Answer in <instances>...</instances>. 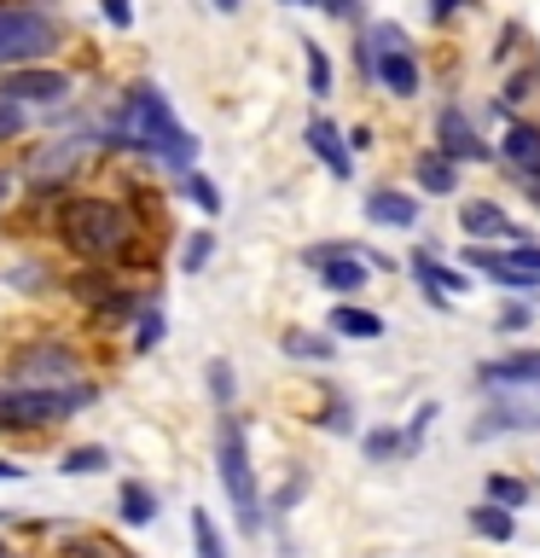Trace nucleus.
<instances>
[{"instance_id": "aec40b11", "label": "nucleus", "mask_w": 540, "mask_h": 558, "mask_svg": "<svg viewBox=\"0 0 540 558\" xmlns=\"http://www.w3.org/2000/svg\"><path fill=\"white\" fill-rule=\"evenodd\" d=\"M116 518L128 523V530H146V523L157 518V488H146V483H122V495H116Z\"/></svg>"}, {"instance_id": "bb28decb", "label": "nucleus", "mask_w": 540, "mask_h": 558, "mask_svg": "<svg viewBox=\"0 0 540 558\" xmlns=\"http://www.w3.org/2000/svg\"><path fill=\"white\" fill-rule=\"evenodd\" d=\"M204 384H209V401H216L221 413H233V396H238L233 366H226V361H209V366H204Z\"/></svg>"}, {"instance_id": "4468645a", "label": "nucleus", "mask_w": 540, "mask_h": 558, "mask_svg": "<svg viewBox=\"0 0 540 558\" xmlns=\"http://www.w3.org/2000/svg\"><path fill=\"white\" fill-rule=\"evenodd\" d=\"M366 221L372 227H413L418 198H407V192H395V186H378V192H366Z\"/></svg>"}, {"instance_id": "37998d69", "label": "nucleus", "mask_w": 540, "mask_h": 558, "mask_svg": "<svg viewBox=\"0 0 540 558\" xmlns=\"http://www.w3.org/2000/svg\"><path fill=\"white\" fill-rule=\"evenodd\" d=\"M29 477V465H17V460H0V483H24Z\"/></svg>"}, {"instance_id": "4be33fe9", "label": "nucleus", "mask_w": 540, "mask_h": 558, "mask_svg": "<svg viewBox=\"0 0 540 558\" xmlns=\"http://www.w3.org/2000/svg\"><path fill=\"white\" fill-rule=\"evenodd\" d=\"M163 338H169V314L157 308V303H146V308L134 314V338H128V343H134V355H151V349L163 343Z\"/></svg>"}, {"instance_id": "c85d7f7f", "label": "nucleus", "mask_w": 540, "mask_h": 558, "mask_svg": "<svg viewBox=\"0 0 540 558\" xmlns=\"http://www.w3.org/2000/svg\"><path fill=\"white\" fill-rule=\"evenodd\" d=\"M303 64H308V94L326 99L331 94V59H326V47L320 41H303Z\"/></svg>"}, {"instance_id": "412c9836", "label": "nucleus", "mask_w": 540, "mask_h": 558, "mask_svg": "<svg viewBox=\"0 0 540 558\" xmlns=\"http://www.w3.org/2000/svg\"><path fill=\"white\" fill-rule=\"evenodd\" d=\"M505 163L540 169V122H512V129H505Z\"/></svg>"}, {"instance_id": "ddd939ff", "label": "nucleus", "mask_w": 540, "mask_h": 558, "mask_svg": "<svg viewBox=\"0 0 540 558\" xmlns=\"http://www.w3.org/2000/svg\"><path fill=\"white\" fill-rule=\"evenodd\" d=\"M413 274H418V286H425V296H430L435 308H442V291H447V296H465V291H470V279H465L459 268H447L435 251H413Z\"/></svg>"}, {"instance_id": "1a4fd4ad", "label": "nucleus", "mask_w": 540, "mask_h": 558, "mask_svg": "<svg viewBox=\"0 0 540 558\" xmlns=\"http://www.w3.org/2000/svg\"><path fill=\"white\" fill-rule=\"evenodd\" d=\"M435 146H442L453 163H488V146L477 140V129H470V117L459 105H442V117H435Z\"/></svg>"}, {"instance_id": "c9c22d12", "label": "nucleus", "mask_w": 540, "mask_h": 558, "mask_svg": "<svg viewBox=\"0 0 540 558\" xmlns=\"http://www.w3.org/2000/svg\"><path fill=\"white\" fill-rule=\"evenodd\" d=\"M12 286H17V291H41V286H52V274H47V268H29V262H24V268H12Z\"/></svg>"}, {"instance_id": "423d86ee", "label": "nucleus", "mask_w": 540, "mask_h": 558, "mask_svg": "<svg viewBox=\"0 0 540 558\" xmlns=\"http://www.w3.org/2000/svg\"><path fill=\"white\" fill-rule=\"evenodd\" d=\"M59 41H64V24L47 7H17V0H0V70L47 59V52H59Z\"/></svg>"}, {"instance_id": "20e7f679", "label": "nucleus", "mask_w": 540, "mask_h": 558, "mask_svg": "<svg viewBox=\"0 0 540 558\" xmlns=\"http://www.w3.org/2000/svg\"><path fill=\"white\" fill-rule=\"evenodd\" d=\"M216 471L226 488V506H233V523L244 535H261V488H256V465H250V442H244V425L233 413H221L216 425Z\"/></svg>"}, {"instance_id": "e433bc0d", "label": "nucleus", "mask_w": 540, "mask_h": 558, "mask_svg": "<svg viewBox=\"0 0 540 558\" xmlns=\"http://www.w3.org/2000/svg\"><path fill=\"white\" fill-rule=\"evenodd\" d=\"M99 12H105V24H111V29H128V24H134V7H128V0H99Z\"/></svg>"}, {"instance_id": "4c0bfd02", "label": "nucleus", "mask_w": 540, "mask_h": 558, "mask_svg": "<svg viewBox=\"0 0 540 558\" xmlns=\"http://www.w3.org/2000/svg\"><path fill=\"white\" fill-rule=\"evenodd\" d=\"M320 425H326V430H338V436H343V430H355V413H348V408H343V401H331V408L320 413Z\"/></svg>"}, {"instance_id": "49530a36", "label": "nucleus", "mask_w": 540, "mask_h": 558, "mask_svg": "<svg viewBox=\"0 0 540 558\" xmlns=\"http://www.w3.org/2000/svg\"><path fill=\"white\" fill-rule=\"evenodd\" d=\"M279 7H314V0H279Z\"/></svg>"}, {"instance_id": "9b49d317", "label": "nucleus", "mask_w": 540, "mask_h": 558, "mask_svg": "<svg viewBox=\"0 0 540 558\" xmlns=\"http://www.w3.org/2000/svg\"><path fill=\"white\" fill-rule=\"evenodd\" d=\"M303 140H308V151L320 157V163H326L331 174H338V181H348V174H355V151H348V140L338 134V122H326V117H308Z\"/></svg>"}, {"instance_id": "473e14b6", "label": "nucleus", "mask_w": 540, "mask_h": 558, "mask_svg": "<svg viewBox=\"0 0 540 558\" xmlns=\"http://www.w3.org/2000/svg\"><path fill=\"white\" fill-rule=\"evenodd\" d=\"M529 87H540V70H523V76L505 82V99H500V111H512V105L529 99Z\"/></svg>"}, {"instance_id": "cd10ccee", "label": "nucleus", "mask_w": 540, "mask_h": 558, "mask_svg": "<svg viewBox=\"0 0 540 558\" xmlns=\"http://www.w3.org/2000/svg\"><path fill=\"white\" fill-rule=\"evenodd\" d=\"M209 256H216V233H209V227L186 233V244H181V274H204Z\"/></svg>"}, {"instance_id": "f704fd0d", "label": "nucleus", "mask_w": 540, "mask_h": 558, "mask_svg": "<svg viewBox=\"0 0 540 558\" xmlns=\"http://www.w3.org/2000/svg\"><path fill=\"white\" fill-rule=\"evenodd\" d=\"M303 495H308V477H303V471H296V477H291L285 488H279V495H273V512H291V506L303 500Z\"/></svg>"}, {"instance_id": "b1692460", "label": "nucleus", "mask_w": 540, "mask_h": 558, "mask_svg": "<svg viewBox=\"0 0 540 558\" xmlns=\"http://www.w3.org/2000/svg\"><path fill=\"white\" fill-rule=\"evenodd\" d=\"M407 430H366V460H372V465H383V460H407Z\"/></svg>"}, {"instance_id": "dca6fc26", "label": "nucleus", "mask_w": 540, "mask_h": 558, "mask_svg": "<svg viewBox=\"0 0 540 558\" xmlns=\"http://www.w3.org/2000/svg\"><path fill=\"white\" fill-rule=\"evenodd\" d=\"M505 430H540V413H535V408H512V401H500V408H488L477 425H470V436H477V442H488V436H505Z\"/></svg>"}, {"instance_id": "6e6552de", "label": "nucleus", "mask_w": 540, "mask_h": 558, "mask_svg": "<svg viewBox=\"0 0 540 558\" xmlns=\"http://www.w3.org/2000/svg\"><path fill=\"white\" fill-rule=\"evenodd\" d=\"M76 373H82V355L59 338H35L12 355V378H24V384H64Z\"/></svg>"}, {"instance_id": "79ce46f5", "label": "nucleus", "mask_w": 540, "mask_h": 558, "mask_svg": "<svg viewBox=\"0 0 540 558\" xmlns=\"http://www.w3.org/2000/svg\"><path fill=\"white\" fill-rule=\"evenodd\" d=\"M465 7H477V0H430V17H435V24H447V17L465 12Z\"/></svg>"}, {"instance_id": "0eeeda50", "label": "nucleus", "mask_w": 540, "mask_h": 558, "mask_svg": "<svg viewBox=\"0 0 540 558\" xmlns=\"http://www.w3.org/2000/svg\"><path fill=\"white\" fill-rule=\"evenodd\" d=\"M70 94H76V76H70V70H52L47 59L0 70V99H17V105H64Z\"/></svg>"}, {"instance_id": "c756f323", "label": "nucleus", "mask_w": 540, "mask_h": 558, "mask_svg": "<svg viewBox=\"0 0 540 558\" xmlns=\"http://www.w3.org/2000/svg\"><path fill=\"white\" fill-rule=\"evenodd\" d=\"M181 192H186V198L204 209V216H221V192H216V181H209V174L186 169V174H181Z\"/></svg>"}, {"instance_id": "ea45409f", "label": "nucleus", "mask_w": 540, "mask_h": 558, "mask_svg": "<svg viewBox=\"0 0 540 558\" xmlns=\"http://www.w3.org/2000/svg\"><path fill=\"white\" fill-rule=\"evenodd\" d=\"M505 256H512L517 268H529V274H540V244H529V239H523V244H512V251H505Z\"/></svg>"}, {"instance_id": "7c9ffc66", "label": "nucleus", "mask_w": 540, "mask_h": 558, "mask_svg": "<svg viewBox=\"0 0 540 558\" xmlns=\"http://www.w3.org/2000/svg\"><path fill=\"white\" fill-rule=\"evenodd\" d=\"M482 495H488V500H500V506H512V512H517V506H529V483L500 477V471H494V477L482 483Z\"/></svg>"}, {"instance_id": "a19ab883", "label": "nucleus", "mask_w": 540, "mask_h": 558, "mask_svg": "<svg viewBox=\"0 0 540 558\" xmlns=\"http://www.w3.org/2000/svg\"><path fill=\"white\" fill-rule=\"evenodd\" d=\"M529 320H535V308H529V303H512V308L500 314V331H523Z\"/></svg>"}, {"instance_id": "6ab92c4d", "label": "nucleus", "mask_w": 540, "mask_h": 558, "mask_svg": "<svg viewBox=\"0 0 540 558\" xmlns=\"http://www.w3.org/2000/svg\"><path fill=\"white\" fill-rule=\"evenodd\" d=\"M470 530H477L482 541H512L517 535V518H512V506H500V500H482V506H470Z\"/></svg>"}, {"instance_id": "a18cd8bd", "label": "nucleus", "mask_w": 540, "mask_h": 558, "mask_svg": "<svg viewBox=\"0 0 540 558\" xmlns=\"http://www.w3.org/2000/svg\"><path fill=\"white\" fill-rule=\"evenodd\" d=\"M209 7H216V12H238L244 0H209Z\"/></svg>"}, {"instance_id": "393cba45", "label": "nucleus", "mask_w": 540, "mask_h": 558, "mask_svg": "<svg viewBox=\"0 0 540 558\" xmlns=\"http://www.w3.org/2000/svg\"><path fill=\"white\" fill-rule=\"evenodd\" d=\"M105 465H111V453H105L99 442H87V448H70L64 460H59V471H64V477H99Z\"/></svg>"}, {"instance_id": "f8f14e48", "label": "nucleus", "mask_w": 540, "mask_h": 558, "mask_svg": "<svg viewBox=\"0 0 540 558\" xmlns=\"http://www.w3.org/2000/svg\"><path fill=\"white\" fill-rule=\"evenodd\" d=\"M465 262H470V274H488V279H494V286H505V291H540V274H529V268H517L512 256L488 251V244H477V239H470V251H465Z\"/></svg>"}, {"instance_id": "39448f33", "label": "nucleus", "mask_w": 540, "mask_h": 558, "mask_svg": "<svg viewBox=\"0 0 540 558\" xmlns=\"http://www.w3.org/2000/svg\"><path fill=\"white\" fill-rule=\"evenodd\" d=\"M360 70L383 87V94H395V99H413L418 82H425V76H418L413 47H407V29L390 24V17L366 24V35H360Z\"/></svg>"}, {"instance_id": "58836bf2", "label": "nucleus", "mask_w": 540, "mask_h": 558, "mask_svg": "<svg viewBox=\"0 0 540 558\" xmlns=\"http://www.w3.org/2000/svg\"><path fill=\"white\" fill-rule=\"evenodd\" d=\"M326 17H338V24H348V17H360V0H314Z\"/></svg>"}, {"instance_id": "5701e85b", "label": "nucleus", "mask_w": 540, "mask_h": 558, "mask_svg": "<svg viewBox=\"0 0 540 558\" xmlns=\"http://www.w3.org/2000/svg\"><path fill=\"white\" fill-rule=\"evenodd\" d=\"M192 553L198 558H226V541H221L216 518H209L204 506H192Z\"/></svg>"}, {"instance_id": "c03bdc74", "label": "nucleus", "mask_w": 540, "mask_h": 558, "mask_svg": "<svg viewBox=\"0 0 540 558\" xmlns=\"http://www.w3.org/2000/svg\"><path fill=\"white\" fill-rule=\"evenodd\" d=\"M12 192H17V174H7V169H0V209L12 204Z\"/></svg>"}, {"instance_id": "72a5a7b5", "label": "nucleus", "mask_w": 540, "mask_h": 558, "mask_svg": "<svg viewBox=\"0 0 540 558\" xmlns=\"http://www.w3.org/2000/svg\"><path fill=\"white\" fill-rule=\"evenodd\" d=\"M435 413H442V408H435V401H425V408L407 418V448H413V453H418V442H425V430H430V418H435Z\"/></svg>"}, {"instance_id": "f03ea898", "label": "nucleus", "mask_w": 540, "mask_h": 558, "mask_svg": "<svg viewBox=\"0 0 540 558\" xmlns=\"http://www.w3.org/2000/svg\"><path fill=\"white\" fill-rule=\"evenodd\" d=\"M134 209L122 198H105V192H70V198H59V209H52V239L64 244L70 256L82 262H116L134 251Z\"/></svg>"}, {"instance_id": "9d476101", "label": "nucleus", "mask_w": 540, "mask_h": 558, "mask_svg": "<svg viewBox=\"0 0 540 558\" xmlns=\"http://www.w3.org/2000/svg\"><path fill=\"white\" fill-rule=\"evenodd\" d=\"M459 233H470V239H512V244H523L529 233H523V227L505 216V209L494 204V198H470V204H459Z\"/></svg>"}, {"instance_id": "f3484780", "label": "nucleus", "mask_w": 540, "mask_h": 558, "mask_svg": "<svg viewBox=\"0 0 540 558\" xmlns=\"http://www.w3.org/2000/svg\"><path fill=\"white\" fill-rule=\"evenodd\" d=\"M477 378L482 384H540V349H523V355H505V361H482Z\"/></svg>"}, {"instance_id": "2eb2a0df", "label": "nucleus", "mask_w": 540, "mask_h": 558, "mask_svg": "<svg viewBox=\"0 0 540 558\" xmlns=\"http://www.w3.org/2000/svg\"><path fill=\"white\" fill-rule=\"evenodd\" d=\"M413 181L430 192V198H447L453 186H459V163L435 146V151H418V163H413Z\"/></svg>"}, {"instance_id": "a211bd4d", "label": "nucleus", "mask_w": 540, "mask_h": 558, "mask_svg": "<svg viewBox=\"0 0 540 558\" xmlns=\"http://www.w3.org/2000/svg\"><path fill=\"white\" fill-rule=\"evenodd\" d=\"M326 326L338 331V338H355V343H378V338H383V314H372V308H355V303H338Z\"/></svg>"}, {"instance_id": "f257e3e1", "label": "nucleus", "mask_w": 540, "mask_h": 558, "mask_svg": "<svg viewBox=\"0 0 540 558\" xmlns=\"http://www.w3.org/2000/svg\"><path fill=\"white\" fill-rule=\"evenodd\" d=\"M94 140H99V146H111V151L157 157V163L174 169V174H186L192 163H198V134L169 111V99H163V87H157V82H134L128 94H122V105H116L111 129L94 134Z\"/></svg>"}, {"instance_id": "2f4dec72", "label": "nucleus", "mask_w": 540, "mask_h": 558, "mask_svg": "<svg viewBox=\"0 0 540 558\" xmlns=\"http://www.w3.org/2000/svg\"><path fill=\"white\" fill-rule=\"evenodd\" d=\"M29 129V105H17V99H0V146L7 140H17Z\"/></svg>"}, {"instance_id": "a878e982", "label": "nucleus", "mask_w": 540, "mask_h": 558, "mask_svg": "<svg viewBox=\"0 0 540 558\" xmlns=\"http://www.w3.org/2000/svg\"><path fill=\"white\" fill-rule=\"evenodd\" d=\"M279 349H285L291 361H331V338H320V331H285Z\"/></svg>"}, {"instance_id": "7ed1b4c3", "label": "nucleus", "mask_w": 540, "mask_h": 558, "mask_svg": "<svg viewBox=\"0 0 540 558\" xmlns=\"http://www.w3.org/2000/svg\"><path fill=\"white\" fill-rule=\"evenodd\" d=\"M99 401V384L64 378V384H0V430H52L64 418H76L82 408Z\"/></svg>"}, {"instance_id": "de8ad7c7", "label": "nucleus", "mask_w": 540, "mask_h": 558, "mask_svg": "<svg viewBox=\"0 0 540 558\" xmlns=\"http://www.w3.org/2000/svg\"><path fill=\"white\" fill-rule=\"evenodd\" d=\"M0 558H17V553H12V547H7V541H0Z\"/></svg>"}]
</instances>
